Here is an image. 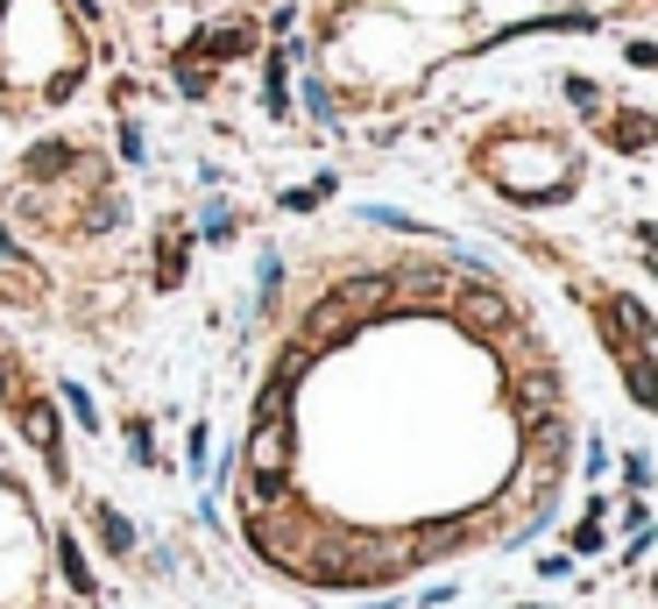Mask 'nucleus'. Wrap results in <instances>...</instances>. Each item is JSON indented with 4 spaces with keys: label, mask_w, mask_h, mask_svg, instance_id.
I'll return each mask as SVG.
<instances>
[{
    "label": "nucleus",
    "mask_w": 658,
    "mask_h": 609,
    "mask_svg": "<svg viewBox=\"0 0 658 609\" xmlns=\"http://www.w3.org/2000/svg\"><path fill=\"white\" fill-rule=\"evenodd\" d=\"M0 609H50V531L8 447H0Z\"/></svg>",
    "instance_id": "nucleus-1"
}]
</instances>
